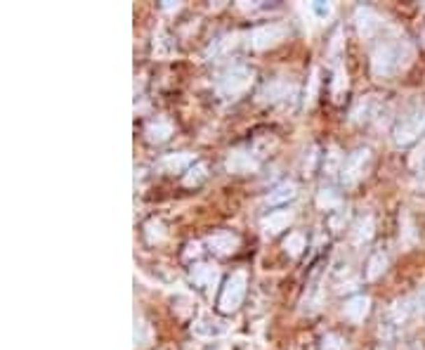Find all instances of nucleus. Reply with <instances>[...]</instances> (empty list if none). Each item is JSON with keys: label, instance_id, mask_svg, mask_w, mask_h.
<instances>
[{"label": "nucleus", "instance_id": "c85d7f7f", "mask_svg": "<svg viewBox=\"0 0 425 350\" xmlns=\"http://www.w3.org/2000/svg\"><path fill=\"white\" fill-rule=\"evenodd\" d=\"M322 350H347V343L336 334H326L322 339Z\"/></svg>", "mask_w": 425, "mask_h": 350}, {"label": "nucleus", "instance_id": "6e6552de", "mask_svg": "<svg viewBox=\"0 0 425 350\" xmlns=\"http://www.w3.org/2000/svg\"><path fill=\"white\" fill-rule=\"evenodd\" d=\"M260 161L255 159L253 152H246V149H234V152H229L227 161H224V168H227L229 173H253L258 171Z\"/></svg>", "mask_w": 425, "mask_h": 350}, {"label": "nucleus", "instance_id": "b1692460", "mask_svg": "<svg viewBox=\"0 0 425 350\" xmlns=\"http://www.w3.org/2000/svg\"><path fill=\"white\" fill-rule=\"evenodd\" d=\"M317 206H319V209H326V211L338 209V206H340V195L336 190H326V187H324V190L317 195Z\"/></svg>", "mask_w": 425, "mask_h": 350}, {"label": "nucleus", "instance_id": "f3484780", "mask_svg": "<svg viewBox=\"0 0 425 350\" xmlns=\"http://www.w3.org/2000/svg\"><path fill=\"white\" fill-rule=\"evenodd\" d=\"M145 135H147L149 142H156V145H161V142H166L168 137L173 135V126H171V121H166V118H156V121L147 123Z\"/></svg>", "mask_w": 425, "mask_h": 350}, {"label": "nucleus", "instance_id": "20e7f679", "mask_svg": "<svg viewBox=\"0 0 425 350\" xmlns=\"http://www.w3.org/2000/svg\"><path fill=\"white\" fill-rule=\"evenodd\" d=\"M253 83V71L248 66L243 64H236L232 69H227V71L222 74L220 78H217V95L222 97H236L241 95V92H246L248 88Z\"/></svg>", "mask_w": 425, "mask_h": 350}, {"label": "nucleus", "instance_id": "a878e982", "mask_svg": "<svg viewBox=\"0 0 425 350\" xmlns=\"http://www.w3.org/2000/svg\"><path fill=\"white\" fill-rule=\"evenodd\" d=\"M371 107H373V99L371 97H364V99H359L357 104H354V109H352V121H366L368 116H371Z\"/></svg>", "mask_w": 425, "mask_h": 350}, {"label": "nucleus", "instance_id": "cd10ccee", "mask_svg": "<svg viewBox=\"0 0 425 350\" xmlns=\"http://www.w3.org/2000/svg\"><path fill=\"white\" fill-rule=\"evenodd\" d=\"M310 10H312V15H315L317 20L326 22L329 17L333 15V3H322V0H317V3L310 5Z\"/></svg>", "mask_w": 425, "mask_h": 350}, {"label": "nucleus", "instance_id": "7ed1b4c3", "mask_svg": "<svg viewBox=\"0 0 425 350\" xmlns=\"http://www.w3.org/2000/svg\"><path fill=\"white\" fill-rule=\"evenodd\" d=\"M425 130V107H414L399 118L395 130H392V137H395V145L406 147L414 140L423 135Z\"/></svg>", "mask_w": 425, "mask_h": 350}, {"label": "nucleus", "instance_id": "412c9836", "mask_svg": "<svg viewBox=\"0 0 425 350\" xmlns=\"http://www.w3.org/2000/svg\"><path fill=\"white\" fill-rule=\"evenodd\" d=\"M308 248V241H305V234L300 232H293L284 239V251L291 255V258H298L300 253Z\"/></svg>", "mask_w": 425, "mask_h": 350}, {"label": "nucleus", "instance_id": "423d86ee", "mask_svg": "<svg viewBox=\"0 0 425 350\" xmlns=\"http://www.w3.org/2000/svg\"><path fill=\"white\" fill-rule=\"evenodd\" d=\"M246 286H248L246 272H234L222 286L220 301H217L220 310L222 312H234L236 308H239V305L243 303V296H246Z\"/></svg>", "mask_w": 425, "mask_h": 350}, {"label": "nucleus", "instance_id": "72a5a7b5", "mask_svg": "<svg viewBox=\"0 0 425 350\" xmlns=\"http://www.w3.org/2000/svg\"><path fill=\"white\" fill-rule=\"evenodd\" d=\"M199 251H201V246H199V244L194 241V244H189V246H187V253H185V258H192V255H199Z\"/></svg>", "mask_w": 425, "mask_h": 350}, {"label": "nucleus", "instance_id": "f257e3e1", "mask_svg": "<svg viewBox=\"0 0 425 350\" xmlns=\"http://www.w3.org/2000/svg\"><path fill=\"white\" fill-rule=\"evenodd\" d=\"M421 315H425V286L392 303L385 312V320H383L380 331H385V336H395L411 320H416V317H421Z\"/></svg>", "mask_w": 425, "mask_h": 350}, {"label": "nucleus", "instance_id": "a211bd4d", "mask_svg": "<svg viewBox=\"0 0 425 350\" xmlns=\"http://www.w3.org/2000/svg\"><path fill=\"white\" fill-rule=\"evenodd\" d=\"M373 232H376V223H373V218L361 216L352 227V239H354V244H366V241H371Z\"/></svg>", "mask_w": 425, "mask_h": 350}, {"label": "nucleus", "instance_id": "bb28decb", "mask_svg": "<svg viewBox=\"0 0 425 350\" xmlns=\"http://www.w3.org/2000/svg\"><path fill=\"white\" fill-rule=\"evenodd\" d=\"M145 234H147V241L149 244H156L166 237V230H164V223L161 220H149L145 225Z\"/></svg>", "mask_w": 425, "mask_h": 350}, {"label": "nucleus", "instance_id": "f03ea898", "mask_svg": "<svg viewBox=\"0 0 425 350\" xmlns=\"http://www.w3.org/2000/svg\"><path fill=\"white\" fill-rule=\"evenodd\" d=\"M411 57H414V52H411V48L406 43H383L371 55V71L378 78L392 76V74H397L399 69L409 64Z\"/></svg>", "mask_w": 425, "mask_h": 350}, {"label": "nucleus", "instance_id": "5701e85b", "mask_svg": "<svg viewBox=\"0 0 425 350\" xmlns=\"http://www.w3.org/2000/svg\"><path fill=\"white\" fill-rule=\"evenodd\" d=\"M152 341V329L142 317H135V348H145Z\"/></svg>", "mask_w": 425, "mask_h": 350}, {"label": "nucleus", "instance_id": "2eb2a0df", "mask_svg": "<svg viewBox=\"0 0 425 350\" xmlns=\"http://www.w3.org/2000/svg\"><path fill=\"white\" fill-rule=\"evenodd\" d=\"M296 195H298V187H296V183H291L289 180V183H281V185L274 187L270 195L265 197V204L267 206H286L289 202L296 199Z\"/></svg>", "mask_w": 425, "mask_h": 350}, {"label": "nucleus", "instance_id": "f8f14e48", "mask_svg": "<svg viewBox=\"0 0 425 350\" xmlns=\"http://www.w3.org/2000/svg\"><path fill=\"white\" fill-rule=\"evenodd\" d=\"M368 310H371V298L368 296H352L350 301H345L343 315H345L350 322H364Z\"/></svg>", "mask_w": 425, "mask_h": 350}, {"label": "nucleus", "instance_id": "0eeeda50", "mask_svg": "<svg viewBox=\"0 0 425 350\" xmlns=\"http://www.w3.org/2000/svg\"><path fill=\"white\" fill-rule=\"evenodd\" d=\"M284 36H286V29L281 27V24H262V27H255L251 34H248V46L255 50H267L284 41Z\"/></svg>", "mask_w": 425, "mask_h": 350}, {"label": "nucleus", "instance_id": "9b49d317", "mask_svg": "<svg viewBox=\"0 0 425 350\" xmlns=\"http://www.w3.org/2000/svg\"><path fill=\"white\" fill-rule=\"evenodd\" d=\"M208 246L212 253L217 255H229L239 248V237L232 232H215L208 237Z\"/></svg>", "mask_w": 425, "mask_h": 350}, {"label": "nucleus", "instance_id": "4468645a", "mask_svg": "<svg viewBox=\"0 0 425 350\" xmlns=\"http://www.w3.org/2000/svg\"><path fill=\"white\" fill-rule=\"evenodd\" d=\"M293 92H296V88H291L286 80H272L258 92V99L260 102H279V99L289 97Z\"/></svg>", "mask_w": 425, "mask_h": 350}, {"label": "nucleus", "instance_id": "7c9ffc66", "mask_svg": "<svg viewBox=\"0 0 425 350\" xmlns=\"http://www.w3.org/2000/svg\"><path fill=\"white\" fill-rule=\"evenodd\" d=\"M409 164H411V168H421V166H425V140L421 142V147H416V149H414V154H411Z\"/></svg>", "mask_w": 425, "mask_h": 350}, {"label": "nucleus", "instance_id": "dca6fc26", "mask_svg": "<svg viewBox=\"0 0 425 350\" xmlns=\"http://www.w3.org/2000/svg\"><path fill=\"white\" fill-rule=\"evenodd\" d=\"M196 164L194 161V154L189 152H178V154H166L164 159H161V166L166 168V171H171V173H180V171H189V168Z\"/></svg>", "mask_w": 425, "mask_h": 350}, {"label": "nucleus", "instance_id": "ddd939ff", "mask_svg": "<svg viewBox=\"0 0 425 350\" xmlns=\"http://www.w3.org/2000/svg\"><path fill=\"white\" fill-rule=\"evenodd\" d=\"M189 279L196 286H212L220 279V270L212 262H199L189 270Z\"/></svg>", "mask_w": 425, "mask_h": 350}, {"label": "nucleus", "instance_id": "aec40b11", "mask_svg": "<svg viewBox=\"0 0 425 350\" xmlns=\"http://www.w3.org/2000/svg\"><path fill=\"white\" fill-rule=\"evenodd\" d=\"M387 267V253L376 251L366 262V279H378Z\"/></svg>", "mask_w": 425, "mask_h": 350}, {"label": "nucleus", "instance_id": "1a4fd4ad", "mask_svg": "<svg viewBox=\"0 0 425 350\" xmlns=\"http://www.w3.org/2000/svg\"><path fill=\"white\" fill-rule=\"evenodd\" d=\"M354 22H357V31L361 38H373L380 29V17L371 8H357Z\"/></svg>", "mask_w": 425, "mask_h": 350}, {"label": "nucleus", "instance_id": "6ab92c4d", "mask_svg": "<svg viewBox=\"0 0 425 350\" xmlns=\"http://www.w3.org/2000/svg\"><path fill=\"white\" fill-rule=\"evenodd\" d=\"M319 308H322V286H319L317 279H312L308 286V293H305L303 310L308 312V315H315Z\"/></svg>", "mask_w": 425, "mask_h": 350}, {"label": "nucleus", "instance_id": "393cba45", "mask_svg": "<svg viewBox=\"0 0 425 350\" xmlns=\"http://www.w3.org/2000/svg\"><path fill=\"white\" fill-rule=\"evenodd\" d=\"M206 175H208V168H206V164H194L189 171H187L182 183H185V187H196V185L203 183Z\"/></svg>", "mask_w": 425, "mask_h": 350}, {"label": "nucleus", "instance_id": "39448f33", "mask_svg": "<svg viewBox=\"0 0 425 350\" xmlns=\"http://www.w3.org/2000/svg\"><path fill=\"white\" fill-rule=\"evenodd\" d=\"M368 166H371V149L368 147H359V149H354L352 154H347V159H343V166H340L343 185H347V187L357 185L366 175Z\"/></svg>", "mask_w": 425, "mask_h": 350}, {"label": "nucleus", "instance_id": "c756f323", "mask_svg": "<svg viewBox=\"0 0 425 350\" xmlns=\"http://www.w3.org/2000/svg\"><path fill=\"white\" fill-rule=\"evenodd\" d=\"M340 164V152H338V147H331V152L326 154V164H324V168H326V173L329 175H333L336 173V166ZM343 166V164H340Z\"/></svg>", "mask_w": 425, "mask_h": 350}, {"label": "nucleus", "instance_id": "9d476101", "mask_svg": "<svg viewBox=\"0 0 425 350\" xmlns=\"http://www.w3.org/2000/svg\"><path fill=\"white\" fill-rule=\"evenodd\" d=\"M291 220H293L291 211H272L270 216H265L260 220V227L267 237H274V234L284 232V230L291 225Z\"/></svg>", "mask_w": 425, "mask_h": 350}, {"label": "nucleus", "instance_id": "f704fd0d", "mask_svg": "<svg viewBox=\"0 0 425 350\" xmlns=\"http://www.w3.org/2000/svg\"><path fill=\"white\" fill-rule=\"evenodd\" d=\"M411 350H425L423 346H414V348H411Z\"/></svg>", "mask_w": 425, "mask_h": 350}, {"label": "nucleus", "instance_id": "4be33fe9", "mask_svg": "<svg viewBox=\"0 0 425 350\" xmlns=\"http://www.w3.org/2000/svg\"><path fill=\"white\" fill-rule=\"evenodd\" d=\"M347 90V74L345 69H343L340 64H336V71H333V85H331V92H333V99L336 102H340V95Z\"/></svg>", "mask_w": 425, "mask_h": 350}, {"label": "nucleus", "instance_id": "473e14b6", "mask_svg": "<svg viewBox=\"0 0 425 350\" xmlns=\"http://www.w3.org/2000/svg\"><path fill=\"white\" fill-rule=\"evenodd\" d=\"M319 71L315 69V71H312V78H310V90H308V104H312L315 102V95H317V85H319Z\"/></svg>", "mask_w": 425, "mask_h": 350}, {"label": "nucleus", "instance_id": "2f4dec72", "mask_svg": "<svg viewBox=\"0 0 425 350\" xmlns=\"http://www.w3.org/2000/svg\"><path fill=\"white\" fill-rule=\"evenodd\" d=\"M229 46H234V36H224V38H220L215 43V46L208 48V55H220L222 50H227Z\"/></svg>", "mask_w": 425, "mask_h": 350}]
</instances>
